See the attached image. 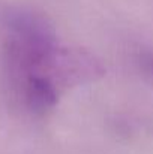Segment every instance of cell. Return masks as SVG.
I'll list each match as a JSON object with an SVG mask.
<instances>
[{"mask_svg":"<svg viewBox=\"0 0 153 154\" xmlns=\"http://www.w3.org/2000/svg\"><path fill=\"white\" fill-rule=\"evenodd\" d=\"M104 73L90 52L59 44L48 21L29 11L5 15L3 75L9 97L32 115H45L62 90Z\"/></svg>","mask_w":153,"mask_h":154,"instance_id":"cell-1","label":"cell"},{"mask_svg":"<svg viewBox=\"0 0 153 154\" xmlns=\"http://www.w3.org/2000/svg\"><path fill=\"white\" fill-rule=\"evenodd\" d=\"M138 61H140V66H141L150 76H153V52L152 51H141L138 54Z\"/></svg>","mask_w":153,"mask_h":154,"instance_id":"cell-2","label":"cell"}]
</instances>
